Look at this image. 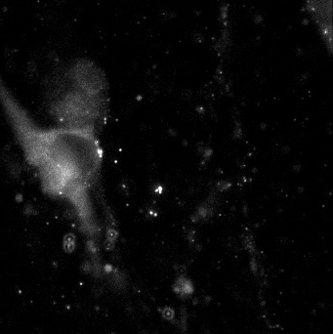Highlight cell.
Returning <instances> with one entry per match:
<instances>
[{
    "label": "cell",
    "instance_id": "1",
    "mask_svg": "<svg viewBox=\"0 0 333 334\" xmlns=\"http://www.w3.org/2000/svg\"><path fill=\"white\" fill-rule=\"evenodd\" d=\"M0 107L42 193L70 208L81 234L95 241L100 230L93 193L104 159L98 131L40 124L1 77Z\"/></svg>",
    "mask_w": 333,
    "mask_h": 334
},
{
    "label": "cell",
    "instance_id": "2",
    "mask_svg": "<svg viewBox=\"0 0 333 334\" xmlns=\"http://www.w3.org/2000/svg\"><path fill=\"white\" fill-rule=\"evenodd\" d=\"M106 79L92 61L78 59L60 70L49 88V113L56 124L98 131L106 101Z\"/></svg>",
    "mask_w": 333,
    "mask_h": 334
},
{
    "label": "cell",
    "instance_id": "3",
    "mask_svg": "<svg viewBox=\"0 0 333 334\" xmlns=\"http://www.w3.org/2000/svg\"><path fill=\"white\" fill-rule=\"evenodd\" d=\"M308 8L313 16L314 24L318 28L321 38L327 47L331 48L332 42V0H307Z\"/></svg>",
    "mask_w": 333,
    "mask_h": 334
},
{
    "label": "cell",
    "instance_id": "4",
    "mask_svg": "<svg viewBox=\"0 0 333 334\" xmlns=\"http://www.w3.org/2000/svg\"><path fill=\"white\" fill-rule=\"evenodd\" d=\"M175 291H176V293L181 295V296L190 295L191 293H193V285L191 284V282L189 280H178L177 285L175 287Z\"/></svg>",
    "mask_w": 333,
    "mask_h": 334
},
{
    "label": "cell",
    "instance_id": "5",
    "mask_svg": "<svg viewBox=\"0 0 333 334\" xmlns=\"http://www.w3.org/2000/svg\"><path fill=\"white\" fill-rule=\"evenodd\" d=\"M161 313H162V315H163L164 319H168V321H171V319H174V317H175L174 311H173L172 309L169 308V307L164 308Z\"/></svg>",
    "mask_w": 333,
    "mask_h": 334
}]
</instances>
